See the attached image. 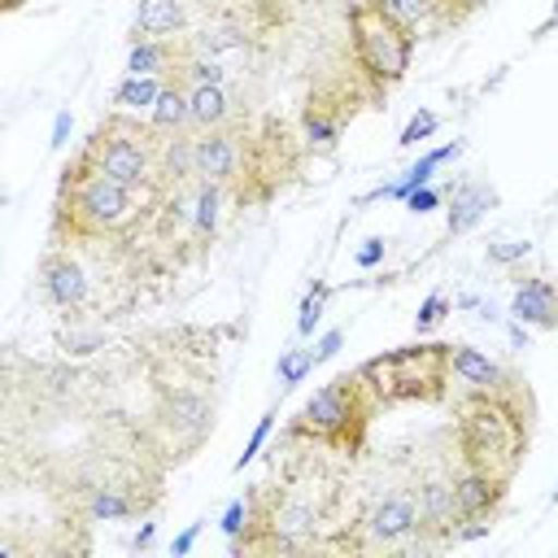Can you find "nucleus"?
Wrapping results in <instances>:
<instances>
[{
  "label": "nucleus",
  "mask_w": 558,
  "mask_h": 558,
  "mask_svg": "<svg viewBox=\"0 0 558 558\" xmlns=\"http://www.w3.org/2000/svg\"><path fill=\"white\" fill-rule=\"evenodd\" d=\"M248 519H253V501H244V497H235V501H227V510H222V532L231 536V541H240V532L248 527Z\"/></svg>",
  "instance_id": "nucleus-31"
},
{
  "label": "nucleus",
  "mask_w": 558,
  "mask_h": 558,
  "mask_svg": "<svg viewBox=\"0 0 558 558\" xmlns=\"http://www.w3.org/2000/svg\"><path fill=\"white\" fill-rule=\"evenodd\" d=\"M61 344H65L70 353H78V357H83V353H96L105 340H100V331H65V336H61Z\"/></svg>",
  "instance_id": "nucleus-35"
},
{
  "label": "nucleus",
  "mask_w": 558,
  "mask_h": 558,
  "mask_svg": "<svg viewBox=\"0 0 558 558\" xmlns=\"http://www.w3.org/2000/svg\"><path fill=\"white\" fill-rule=\"evenodd\" d=\"M340 344H344V331H340V327H331V331H323V336L314 340V349H310V357H314V366H323V362H331V357L340 353Z\"/></svg>",
  "instance_id": "nucleus-34"
},
{
  "label": "nucleus",
  "mask_w": 558,
  "mask_h": 558,
  "mask_svg": "<svg viewBox=\"0 0 558 558\" xmlns=\"http://www.w3.org/2000/svg\"><path fill=\"white\" fill-rule=\"evenodd\" d=\"M384 253H388V244H384V240H366V244L353 253V262H357L362 270H375V266L384 262Z\"/></svg>",
  "instance_id": "nucleus-37"
},
{
  "label": "nucleus",
  "mask_w": 558,
  "mask_h": 558,
  "mask_svg": "<svg viewBox=\"0 0 558 558\" xmlns=\"http://www.w3.org/2000/svg\"><path fill=\"white\" fill-rule=\"evenodd\" d=\"M323 310H327V283H314L301 301V314H296V336H314V327L323 323Z\"/></svg>",
  "instance_id": "nucleus-26"
},
{
  "label": "nucleus",
  "mask_w": 558,
  "mask_h": 558,
  "mask_svg": "<svg viewBox=\"0 0 558 558\" xmlns=\"http://www.w3.org/2000/svg\"><path fill=\"white\" fill-rule=\"evenodd\" d=\"M554 506H558V488H554Z\"/></svg>",
  "instance_id": "nucleus-43"
},
{
  "label": "nucleus",
  "mask_w": 558,
  "mask_h": 558,
  "mask_svg": "<svg viewBox=\"0 0 558 558\" xmlns=\"http://www.w3.org/2000/svg\"><path fill=\"white\" fill-rule=\"evenodd\" d=\"M153 536H157V527H153V523H144V527L131 536V549H148V545H153Z\"/></svg>",
  "instance_id": "nucleus-40"
},
{
  "label": "nucleus",
  "mask_w": 558,
  "mask_h": 558,
  "mask_svg": "<svg viewBox=\"0 0 558 558\" xmlns=\"http://www.w3.org/2000/svg\"><path fill=\"white\" fill-rule=\"evenodd\" d=\"M458 449L466 466H480L497 480H514L527 453V414L510 388L466 392L458 405Z\"/></svg>",
  "instance_id": "nucleus-2"
},
{
  "label": "nucleus",
  "mask_w": 558,
  "mask_h": 558,
  "mask_svg": "<svg viewBox=\"0 0 558 558\" xmlns=\"http://www.w3.org/2000/svg\"><path fill=\"white\" fill-rule=\"evenodd\" d=\"M527 253H532L527 240H497V244H488V262H497V266H514V262H523Z\"/></svg>",
  "instance_id": "nucleus-33"
},
{
  "label": "nucleus",
  "mask_w": 558,
  "mask_h": 558,
  "mask_svg": "<svg viewBox=\"0 0 558 558\" xmlns=\"http://www.w3.org/2000/svg\"><path fill=\"white\" fill-rule=\"evenodd\" d=\"M436 205H440V192H436V187H427V183H423V187H414V192L405 196V209H410V214H432Z\"/></svg>",
  "instance_id": "nucleus-36"
},
{
  "label": "nucleus",
  "mask_w": 558,
  "mask_h": 558,
  "mask_svg": "<svg viewBox=\"0 0 558 558\" xmlns=\"http://www.w3.org/2000/svg\"><path fill=\"white\" fill-rule=\"evenodd\" d=\"M362 384L379 405H401V401H440L449 392V344H401L392 353H379L357 366Z\"/></svg>",
  "instance_id": "nucleus-5"
},
{
  "label": "nucleus",
  "mask_w": 558,
  "mask_h": 558,
  "mask_svg": "<svg viewBox=\"0 0 558 558\" xmlns=\"http://www.w3.org/2000/svg\"><path fill=\"white\" fill-rule=\"evenodd\" d=\"M17 4H22V0H4V9H17Z\"/></svg>",
  "instance_id": "nucleus-42"
},
{
  "label": "nucleus",
  "mask_w": 558,
  "mask_h": 558,
  "mask_svg": "<svg viewBox=\"0 0 558 558\" xmlns=\"http://www.w3.org/2000/svg\"><path fill=\"white\" fill-rule=\"evenodd\" d=\"M192 22V0H140L131 39H179Z\"/></svg>",
  "instance_id": "nucleus-14"
},
{
  "label": "nucleus",
  "mask_w": 558,
  "mask_h": 558,
  "mask_svg": "<svg viewBox=\"0 0 558 558\" xmlns=\"http://www.w3.org/2000/svg\"><path fill=\"white\" fill-rule=\"evenodd\" d=\"M436 126H440V118H436L432 109H418V113L405 122V131H401V140H397V144H401V148H410V144H423V140H427Z\"/></svg>",
  "instance_id": "nucleus-30"
},
{
  "label": "nucleus",
  "mask_w": 558,
  "mask_h": 558,
  "mask_svg": "<svg viewBox=\"0 0 558 558\" xmlns=\"http://www.w3.org/2000/svg\"><path fill=\"white\" fill-rule=\"evenodd\" d=\"M445 310H449V296H445V292H432V296L418 305V314H414V331H418V336L432 331V327L445 318Z\"/></svg>",
  "instance_id": "nucleus-32"
},
{
  "label": "nucleus",
  "mask_w": 558,
  "mask_h": 558,
  "mask_svg": "<svg viewBox=\"0 0 558 558\" xmlns=\"http://www.w3.org/2000/svg\"><path fill=\"white\" fill-rule=\"evenodd\" d=\"M458 153H462V140H449V144H440V148L423 153V157H418V161H414V166H410V170H405L397 183H384V187H375L371 196H392V201H405L414 187H423V183L432 179V170H436V166H445V161H449V157H458Z\"/></svg>",
  "instance_id": "nucleus-21"
},
{
  "label": "nucleus",
  "mask_w": 558,
  "mask_h": 558,
  "mask_svg": "<svg viewBox=\"0 0 558 558\" xmlns=\"http://www.w3.org/2000/svg\"><path fill=\"white\" fill-rule=\"evenodd\" d=\"M510 340H514V344H527V331H523V323H510Z\"/></svg>",
  "instance_id": "nucleus-41"
},
{
  "label": "nucleus",
  "mask_w": 558,
  "mask_h": 558,
  "mask_svg": "<svg viewBox=\"0 0 558 558\" xmlns=\"http://www.w3.org/2000/svg\"><path fill=\"white\" fill-rule=\"evenodd\" d=\"M87 519L92 523H113V519H126V514H135L140 506H135V497L126 493V484H96V488H87Z\"/></svg>",
  "instance_id": "nucleus-24"
},
{
  "label": "nucleus",
  "mask_w": 558,
  "mask_h": 558,
  "mask_svg": "<svg viewBox=\"0 0 558 558\" xmlns=\"http://www.w3.org/2000/svg\"><path fill=\"white\" fill-rule=\"evenodd\" d=\"M414 35L397 26L375 0H353L349 4V48H353V70L366 87L371 100L388 96L414 61Z\"/></svg>",
  "instance_id": "nucleus-4"
},
{
  "label": "nucleus",
  "mask_w": 558,
  "mask_h": 558,
  "mask_svg": "<svg viewBox=\"0 0 558 558\" xmlns=\"http://www.w3.org/2000/svg\"><path fill=\"white\" fill-rule=\"evenodd\" d=\"M449 371L458 384H466V392H493V388H506V371L475 344H449Z\"/></svg>",
  "instance_id": "nucleus-16"
},
{
  "label": "nucleus",
  "mask_w": 558,
  "mask_h": 558,
  "mask_svg": "<svg viewBox=\"0 0 558 558\" xmlns=\"http://www.w3.org/2000/svg\"><path fill=\"white\" fill-rule=\"evenodd\" d=\"M70 131H74V118H70V109H61V113L52 118V140H48V144H52V148H65V144H70Z\"/></svg>",
  "instance_id": "nucleus-38"
},
{
  "label": "nucleus",
  "mask_w": 558,
  "mask_h": 558,
  "mask_svg": "<svg viewBox=\"0 0 558 558\" xmlns=\"http://www.w3.org/2000/svg\"><path fill=\"white\" fill-rule=\"evenodd\" d=\"M161 205V187H131L118 179H105L87 166H65L57 187V214H52V240H122L135 227L153 218Z\"/></svg>",
  "instance_id": "nucleus-1"
},
{
  "label": "nucleus",
  "mask_w": 558,
  "mask_h": 558,
  "mask_svg": "<svg viewBox=\"0 0 558 558\" xmlns=\"http://www.w3.org/2000/svg\"><path fill=\"white\" fill-rule=\"evenodd\" d=\"M222 196H227L222 183H214V179H196V187H192V218H187L196 244H209V240L218 235V222H222Z\"/></svg>",
  "instance_id": "nucleus-19"
},
{
  "label": "nucleus",
  "mask_w": 558,
  "mask_h": 558,
  "mask_svg": "<svg viewBox=\"0 0 558 558\" xmlns=\"http://www.w3.org/2000/svg\"><path fill=\"white\" fill-rule=\"evenodd\" d=\"M510 318L536 331H554L558 327V288L549 279H519L514 296H510Z\"/></svg>",
  "instance_id": "nucleus-12"
},
{
  "label": "nucleus",
  "mask_w": 558,
  "mask_h": 558,
  "mask_svg": "<svg viewBox=\"0 0 558 558\" xmlns=\"http://www.w3.org/2000/svg\"><path fill=\"white\" fill-rule=\"evenodd\" d=\"M418 514H423V527H432L436 536H458V527L466 523L462 510H458V493H453V480H427L418 488Z\"/></svg>",
  "instance_id": "nucleus-17"
},
{
  "label": "nucleus",
  "mask_w": 558,
  "mask_h": 558,
  "mask_svg": "<svg viewBox=\"0 0 558 558\" xmlns=\"http://www.w3.org/2000/svg\"><path fill=\"white\" fill-rule=\"evenodd\" d=\"M148 126H153L157 135H179V131H187V126H192L187 87H183L179 78H170V83H166V92L157 96V105L148 109Z\"/></svg>",
  "instance_id": "nucleus-22"
},
{
  "label": "nucleus",
  "mask_w": 558,
  "mask_h": 558,
  "mask_svg": "<svg viewBox=\"0 0 558 558\" xmlns=\"http://www.w3.org/2000/svg\"><path fill=\"white\" fill-rule=\"evenodd\" d=\"M39 283H44V296L57 310H65V314H78L92 301V275H87V266L65 244H57V240H52V248L39 262Z\"/></svg>",
  "instance_id": "nucleus-8"
},
{
  "label": "nucleus",
  "mask_w": 558,
  "mask_h": 558,
  "mask_svg": "<svg viewBox=\"0 0 558 558\" xmlns=\"http://www.w3.org/2000/svg\"><path fill=\"white\" fill-rule=\"evenodd\" d=\"M270 427H275V410H270V414H262V418H257V427L248 432V440H244V449H240V458L231 462L235 471H244V466H248V462H253V458L262 453V445H266V436H270Z\"/></svg>",
  "instance_id": "nucleus-29"
},
{
  "label": "nucleus",
  "mask_w": 558,
  "mask_h": 558,
  "mask_svg": "<svg viewBox=\"0 0 558 558\" xmlns=\"http://www.w3.org/2000/svg\"><path fill=\"white\" fill-rule=\"evenodd\" d=\"M375 410H379V401L371 397V388L362 384L357 371H353V375H336L331 384H323V388L301 405L292 432L305 436V440H314V445L353 453V449H362Z\"/></svg>",
  "instance_id": "nucleus-6"
},
{
  "label": "nucleus",
  "mask_w": 558,
  "mask_h": 558,
  "mask_svg": "<svg viewBox=\"0 0 558 558\" xmlns=\"http://www.w3.org/2000/svg\"><path fill=\"white\" fill-rule=\"evenodd\" d=\"M475 9H480V0H427L432 26H462Z\"/></svg>",
  "instance_id": "nucleus-27"
},
{
  "label": "nucleus",
  "mask_w": 558,
  "mask_h": 558,
  "mask_svg": "<svg viewBox=\"0 0 558 558\" xmlns=\"http://www.w3.org/2000/svg\"><path fill=\"white\" fill-rule=\"evenodd\" d=\"M375 4H379V9H384V13L392 17V22H397V26H405V31L414 35V39H418V35H423V31L432 26L427 0H375Z\"/></svg>",
  "instance_id": "nucleus-25"
},
{
  "label": "nucleus",
  "mask_w": 558,
  "mask_h": 558,
  "mask_svg": "<svg viewBox=\"0 0 558 558\" xmlns=\"http://www.w3.org/2000/svg\"><path fill=\"white\" fill-rule=\"evenodd\" d=\"M166 83L170 78H161V74H122L118 87H113V109H122V113H148L157 105V96L166 92Z\"/></svg>",
  "instance_id": "nucleus-23"
},
{
  "label": "nucleus",
  "mask_w": 558,
  "mask_h": 558,
  "mask_svg": "<svg viewBox=\"0 0 558 558\" xmlns=\"http://www.w3.org/2000/svg\"><path fill=\"white\" fill-rule=\"evenodd\" d=\"M493 201H497V192L488 183H462V187H453V196H449V235L471 231L493 209Z\"/></svg>",
  "instance_id": "nucleus-20"
},
{
  "label": "nucleus",
  "mask_w": 558,
  "mask_h": 558,
  "mask_svg": "<svg viewBox=\"0 0 558 558\" xmlns=\"http://www.w3.org/2000/svg\"><path fill=\"white\" fill-rule=\"evenodd\" d=\"M554 13H558V0H554Z\"/></svg>",
  "instance_id": "nucleus-44"
},
{
  "label": "nucleus",
  "mask_w": 558,
  "mask_h": 558,
  "mask_svg": "<svg viewBox=\"0 0 558 558\" xmlns=\"http://www.w3.org/2000/svg\"><path fill=\"white\" fill-rule=\"evenodd\" d=\"M357 113V105H344V100H331L327 87H314L301 105V131H305V144L318 148V153H331L344 122Z\"/></svg>",
  "instance_id": "nucleus-11"
},
{
  "label": "nucleus",
  "mask_w": 558,
  "mask_h": 558,
  "mask_svg": "<svg viewBox=\"0 0 558 558\" xmlns=\"http://www.w3.org/2000/svg\"><path fill=\"white\" fill-rule=\"evenodd\" d=\"M318 523H323V501L292 488V493H283V497L262 514V523H253V527H266V532H270L266 545H275V549H301V545L314 536Z\"/></svg>",
  "instance_id": "nucleus-9"
},
{
  "label": "nucleus",
  "mask_w": 558,
  "mask_h": 558,
  "mask_svg": "<svg viewBox=\"0 0 558 558\" xmlns=\"http://www.w3.org/2000/svg\"><path fill=\"white\" fill-rule=\"evenodd\" d=\"M183 65V39H131L126 74H161L174 78Z\"/></svg>",
  "instance_id": "nucleus-18"
},
{
  "label": "nucleus",
  "mask_w": 558,
  "mask_h": 558,
  "mask_svg": "<svg viewBox=\"0 0 558 558\" xmlns=\"http://www.w3.org/2000/svg\"><path fill=\"white\" fill-rule=\"evenodd\" d=\"M187 87V109H192V131H214L240 122L235 96L227 83H183Z\"/></svg>",
  "instance_id": "nucleus-15"
},
{
  "label": "nucleus",
  "mask_w": 558,
  "mask_h": 558,
  "mask_svg": "<svg viewBox=\"0 0 558 558\" xmlns=\"http://www.w3.org/2000/svg\"><path fill=\"white\" fill-rule=\"evenodd\" d=\"M157 427L170 436L174 458H187V449H196L209 427H214V405L205 392L196 388H166L157 401Z\"/></svg>",
  "instance_id": "nucleus-7"
},
{
  "label": "nucleus",
  "mask_w": 558,
  "mask_h": 558,
  "mask_svg": "<svg viewBox=\"0 0 558 558\" xmlns=\"http://www.w3.org/2000/svg\"><path fill=\"white\" fill-rule=\"evenodd\" d=\"M310 371H314V357H310V349H283V353H279V384H283V388L301 384Z\"/></svg>",
  "instance_id": "nucleus-28"
},
{
  "label": "nucleus",
  "mask_w": 558,
  "mask_h": 558,
  "mask_svg": "<svg viewBox=\"0 0 558 558\" xmlns=\"http://www.w3.org/2000/svg\"><path fill=\"white\" fill-rule=\"evenodd\" d=\"M362 541L366 545H401L410 541L418 527H423V514H418V497L410 493H388L379 497L366 514H362Z\"/></svg>",
  "instance_id": "nucleus-10"
},
{
  "label": "nucleus",
  "mask_w": 558,
  "mask_h": 558,
  "mask_svg": "<svg viewBox=\"0 0 558 558\" xmlns=\"http://www.w3.org/2000/svg\"><path fill=\"white\" fill-rule=\"evenodd\" d=\"M453 493H458V510L462 519H493L501 497H506V480L480 471V466H462V475L453 480Z\"/></svg>",
  "instance_id": "nucleus-13"
},
{
  "label": "nucleus",
  "mask_w": 558,
  "mask_h": 558,
  "mask_svg": "<svg viewBox=\"0 0 558 558\" xmlns=\"http://www.w3.org/2000/svg\"><path fill=\"white\" fill-rule=\"evenodd\" d=\"M196 536H201V523H187V527H183V532H179V536L170 541V554H174V558H183V554H192V545H196Z\"/></svg>",
  "instance_id": "nucleus-39"
},
{
  "label": "nucleus",
  "mask_w": 558,
  "mask_h": 558,
  "mask_svg": "<svg viewBox=\"0 0 558 558\" xmlns=\"http://www.w3.org/2000/svg\"><path fill=\"white\" fill-rule=\"evenodd\" d=\"M74 161L131 187H161V135L140 122V113L113 109Z\"/></svg>",
  "instance_id": "nucleus-3"
}]
</instances>
